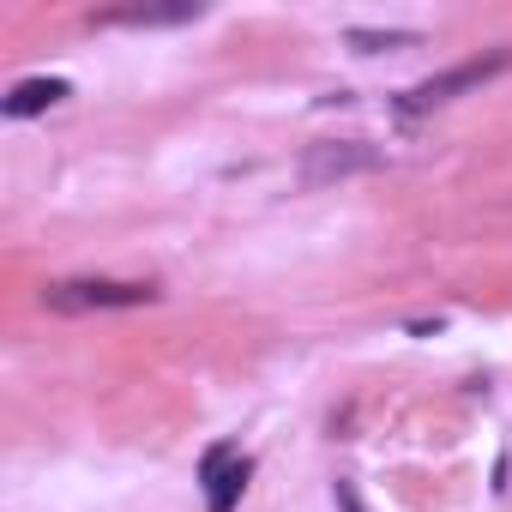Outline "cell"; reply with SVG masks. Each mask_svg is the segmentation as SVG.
<instances>
[{
  "label": "cell",
  "instance_id": "1",
  "mask_svg": "<svg viewBox=\"0 0 512 512\" xmlns=\"http://www.w3.org/2000/svg\"><path fill=\"white\" fill-rule=\"evenodd\" d=\"M506 67H512V49H494V55L458 61V67H446V73H434V79L410 85L392 109H398L404 121H416V115H428V109H440V103H452V97H464V91H476V85H488V79H500Z\"/></svg>",
  "mask_w": 512,
  "mask_h": 512
},
{
  "label": "cell",
  "instance_id": "2",
  "mask_svg": "<svg viewBox=\"0 0 512 512\" xmlns=\"http://www.w3.org/2000/svg\"><path fill=\"white\" fill-rule=\"evenodd\" d=\"M43 302L55 314H85V308H139L151 302L145 284H109V278H85V284H49Z\"/></svg>",
  "mask_w": 512,
  "mask_h": 512
},
{
  "label": "cell",
  "instance_id": "3",
  "mask_svg": "<svg viewBox=\"0 0 512 512\" xmlns=\"http://www.w3.org/2000/svg\"><path fill=\"white\" fill-rule=\"evenodd\" d=\"M380 169V151L362 145V139H338V145H314L302 157V187H326V181H344V175H368Z\"/></svg>",
  "mask_w": 512,
  "mask_h": 512
},
{
  "label": "cell",
  "instance_id": "4",
  "mask_svg": "<svg viewBox=\"0 0 512 512\" xmlns=\"http://www.w3.org/2000/svg\"><path fill=\"white\" fill-rule=\"evenodd\" d=\"M67 97H73L67 79H25V85H13L7 97H0V109H7L13 121H25V115H43V109L67 103Z\"/></svg>",
  "mask_w": 512,
  "mask_h": 512
},
{
  "label": "cell",
  "instance_id": "5",
  "mask_svg": "<svg viewBox=\"0 0 512 512\" xmlns=\"http://www.w3.org/2000/svg\"><path fill=\"white\" fill-rule=\"evenodd\" d=\"M247 476H253V464H247V458H229V464L205 482V512H235V500H241Z\"/></svg>",
  "mask_w": 512,
  "mask_h": 512
},
{
  "label": "cell",
  "instance_id": "6",
  "mask_svg": "<svg viewBox=\"0 0 512 512\" xmlns=\"http://www.w3.org/2000/svg\"><path fill=\"white\" fill-rule=\"evenodd\" d=\"M344 43H350L356 55H386V49H416L422 37H416V31H350Z\"/></svg>",
  "mask_w": 512,
  "mask_h": 512
},
{
  "label": "cell",
  "instance_id": "7",
  "mask_svg": "<svg viewBox=\"0 0 512 512\" xmlns=\"http://www.w3.org/2000/svg\"><path fill=\"white\" fill-rule=\"evenodd\" d=\"M229 458H241V452H235V446H229V440H217V446H211V452H205V458H199V482H211V476H217V470H223V464H229Z\"/></svg>",
  "mask_w": 512,
  "mask_h": 512
},
{
  "label": "cell",
  "instance_id": "8",
  "mask_svg": "<svg viewBox=\"0 0 512 512\" xmlns=\"http://www.w3.org/2000/svg\"><path fill=\"white\" fill-rule=\"evenodd\" d=\"M338 506H344V512H368V506L356 500V488H350V482H338Z\"/></svg>",
  "mask_w": 512,
  "mask_h": 512
}]
</instances>
